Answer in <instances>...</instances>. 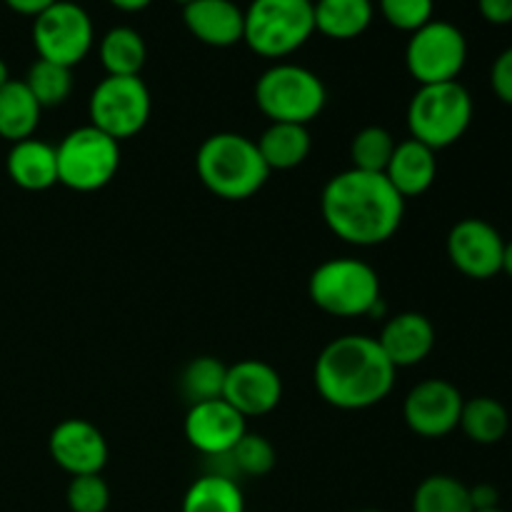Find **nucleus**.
Returning <instances> with one entry per match:
<instances>
[{
	"label": "nucleus",
	"instance_id": "a878e982",
	"mask_svg": "<svg viewBox=\"0 0 512 512\" xmlns=\"http://www.w3.org/2000/svg\"><path fill=\"white\" fill-rule=\"evenodd\" d=\"M148 48L138 30L120 25L108 30L100 40V63L108 70V75H140Z\"/></svg>",
	"mask_w": 512,
	"mask_h": 512
},
{
	"label": "nucleus",
	"instance_id": "393cba45",
	"mask_svg": "<svg viewBox=\"0 0 512 512\" xmlns=\"http://www.w3.org/2000/svg\"><path fill=\"white\" fill-rule=\"evenodd\" d=\"M180 512H245L243 490L235 478L205 473L188 488Z\"/></svg>",
	"mask_w": 512,
	"mask_h": 512
},
{
	"label": "nucleus",
	"instance_id": "7c9ffc66",
	"mask_svg": "<svg viewBox=\"0 0 512 512\" xmlns=\"http://www.w3.org/2000/svg\"><path fill=\"white\" fill-rule=\"evenodd\" d=\"M230 465H233L235 473L250 475V478H263L270 470L275 468V448L270 440H265L263 435L245 433L238 440L233 450L228 453Z\"/></svg>",
	"mask_w": 512,
	"mask_h": 512
},
{
	"label": "nucleus",
	"instance_id": "6ab92c4d",
	"mask_svg": "<svg viewBox=\"0 0 512 512\" xmlns=\"http://www.w3.org/2000/svg\"><path fill=\"white\" fill-rule=\"evenodd\" d=\"M383 175L405 200L418 198L433 188L435 175H438L435 150L413 138L403 140V143L395 145L393 158H390Z\"/></svg>",
	"mask_w": 512,
	"mask_h": 512
},
{
	"label": "nucleus",
	"instance_id": "4be33fe9",
	"mask_svg": "<svg viewBox=\"0 0 512 512\" xmlns=\"http://www.w3.org/2000/svg\"><path fill=\"white\" fill-rule=\"evenodd\" d=\"M315 30L333 40H353L370 28V0H313Z\"/></svg>",
	"mask_w": 512,
	"mask_h": 512
},
{
	"label": "nucleus",
	"instance_id": "20e7f679",
	"mask_svg": "<svg viewBox=\"0 0 512 512\" xmlns=\"http://www.w3.org/2000/svg\"><path fill=\"white\" fill-rule=\"evenodd\" d=\"M470 123H473V98L458 80L420 85L408 105L410 138L428 145L435 153L458 143L468 133Z\"/></svg>",
	"mask_w": 512,
	"mask_h": 512
},
{
	"label": "nucleus",
	"instance_id": "ea45409f",
	"mask_svg": "<svg viewBox=\"0 0 512 512\" xmlns=\"http://www.w3.org/2000/svg\"><path fill=\"white\" fill-rule=\"evenodd\" d=\"M10 83V73H8V65H5V60L0 58V88H3V85H8Z\"/></svg>",
	"mask_w": 512,
	"mask_h": 512
},
{
	"label": "nucleus",
	"instance_id": "37998d69",
	"mask_svg": "<svg viewBox=\"0 0 512 512\" xmlns=\"http://www.w3.org/2000/svg\"><path fill=\"white\" fill-rule=\"evenodd\" d=\"M180 3H183V5H185V3H190V0H180Z\"/></svg>",
	"mask_w": 512,
	"mask_h": 512
},
{
	"label": "nucleus",
	"instance_id": "2f4dec72",
	"mask_svg": "<svg viewBox=\"0 0 512 512\" xmlns=\"http://www.w3.org/2000/svg\"><path fill=\"white\" fill-rule=\"evenodd\" d=\"M68 500L70 512H105L110 505V488L100 473L95 475H75L68 485Z\"/></svg>",
	"mask_w": 512,
	"mask_h": 512
},
{
	"label": "nucleus",
	"instance_id": "f8f14e48",
	"mask_svg": "<svg viewBox=\"0 0 512 512\" xmlns=\"http://www.w3.org/2000/svg\"><path fill=\"white\" fill-rule=\"evenodd\" d=\"M463 395L448 380H423L408 393L403 403L405 425L420 438H445L460 425Z\"/></svg>",
	"mask_w": 512,
	"mask_h": 512
},
{
	"label": "nucleus",
	"instance_id": "473e14b6",
	"mask_svg": "<svg viewBox=\"0 0 512 512\" xmlns=\"http://www.w3.org/2000/svg\"><path fill=\"white\" fill-rule=\"evenodd\" d=\"M380 13L393 28L415 33L433 20V0H380Z\"/></svg>",
	"mask_w": 512,
	"mask_h": 512
},
{
	"label": "nucleus",
	"instance_id": "a19ab883",
	"mask_svg": "<svg viewBox=\"0 0 512 512\" xmlns=\"http://www.w3.org/2000/svg\"><path fill=\"white\" fill-rule=\"evenodd\" d=\"M475 512H505L503 508H490V510H475Z\"/></svg>",
	"mask_w": 512,
	"mask_h": 512
},
{
	"label": "nucleus",
	"instance_id": "f03ea898",
	"mask_svg": "<svg viewBox=\"0 0 512 512\" xmlns=\"http://www.w3.org/2000/svg\"><path fill=\"white\" fill-rule=\"evenodd\" d=\"M395 373L378 340L343 335L323 348L315 360V388L320 398L340 410H365L383 403L395 385Z\"/></svg>",
	"mask_w": 512,
	"mask_h": 512
},
{
	"label": "nucleus",
	"instance_id": "c9c22d12",
	"mask_svg": "<svg viewBox=\"0 0 512 512\" xmlns=\"http://www.w3.org/2000/svg\"><path fill=\"white\" fill-rule=\"evenodd\" d=\"M470 503H473V510H490L500 508V493L495 485L480 483L475 488H470Z\"/></svg>",
	"mask_w": 512,
	"mask_h": 512
},
{
	"label": "nucleus",
	"instance_id": "79ce46f5",
	"mask_svg": "<svg viewBox=\"0 0 512 512\" xmlns=\"http://www.w3.org/2000/svg\"><path fill=\"white\" fill-rule=\"evenodd\" d=\"M363 512H383V510H363Z\"/></svg>",
	"mask_w": 512,
	"mask_h": 512
},
{
	"label": "nucleus",
	"instance_id": "f704fd0d",
	"mask_svg": "<svg viewBox=\"0 0 512 512\" xmlns=\"http://www.w3.org/2000/svg\"><path fill=\"white\" fill-rule=\"evenodd\" d=\"M478 10L493 25L512 23V0H478Z\"/></svg>",
	"mask_w": 512,
	"mask_h": 512
},
{
	"label": "nucleus",
	"instance_id": "423d86ee",
	"mask_svg": "<svg viewBox=\"0 0 512 512\" xmlns=\"http://www.w3.org/2000/svg\"><path fill=\"white\" fill-rule=\"evenodd\" d=\"M313 33V0H253L245 10L243 40L263 58H285Z\"/></svg>",
	"mask_w": 512,
	"mask_h": 512
},
{
	"label": "nucleus",
	"instance_id": "f3484780",
	"mask_svg": "<svg viewBox=\"0 0 512 512\" xmlns=\"http://www.w3.org/2000/svg\"><path fill=\"white\" fill-rule=\"evenodd\" d=\"M378 340L385 358L393 363V368H413L420 365L435 348V328L423 313H398L383 325V333Z\"/></svg>",
	"mask_w": 512,
	"mask_h": 512
},
{
	"label": "nucleus",
	"instance_id": "58836bf2",
	"mask_svg": "<svg viewBox=\"0 0 512 512\" xmlns=\"http://www.w3.org/2000/svg\"><path fill=\"white\" fill-rule=\"evenodd\" d=\"M503 273H508L512 278V240L505 243V253H503Z\"/></svg>",
	"mask_w": 512,
	"mask_h": 512
},
{
	"label": "nucleus",
	"instance_id": "6e6552de",
	"mask_svg": "<svg viewBox=\"0 0 512 512\" xmlns=\"http://www.w3.org/2000/svg\"><path fill=\"white\" fill-rule=\"evenodd\" d=\"M58 183L75 193L105 188L120 168V143L93 125L75 128L55 148Z\"/></svg>",
	"mask_w": 512,
	"mask_h": 512
},
{
	"label": "nucleus",
	"instance_id": "bb28decb",
	"mask_svg": "<svg viewBox=\"0 0 512 512\" xmlns=\"http://www.w3.org/2000/svg\"><path fill=\"white\" fill-rule=\"evenodd\" d=\"M413 512H475L470 488L453 475H430L413 495Z\"/></svg>",
	"mask_w": 512,
	"mask_h": 512
},
{
	"label": "nucleus",
	"instance_id": "9d476101",
	"mask_svg": "<svg viewBox=\"0 0 512 512\" xmlns=\"http://www.w3.org/2000/svg\"><path fill=\"white\" fill-rule=\"evenodd\" d=\"M468 60V40L463 30L445 20H430L415 30L405 48L408 73L420 85L453 83Z\"/></svg>",
	"mask_w": 512,
	"mask_h": 512
},
{
	"label": "nucleus",
	"instance_id": "f257e3e1",
	"mask_svg": "<svg viewBox=\"0 0 512 512\" xmlns=\"http://www.w3.org/2000/svg\"><path fill=\"white\" fill-rule=\"evenodd\" d=\"M320 210L335 238L358 248H373L398 233L405 198L383 173L350 168L328 180L320 195Z\"/></svg>",
	"mask_w": 512,
	"mask_h": 512
},
{
	"label": "nucleus",
	"instance_id": "5701e85b",
	"mask_svg": "<svg viewBox=\"0 0 512 512\" xmlns=\"http://www.w3.org/2000/svg\"><path fill=\"white\" fill-rule=\"evenodd\" d=\"M40 113L43 108L23 80H10L8 85L0 88V138L10 140V143L33 138L40 123Z\"/></svg>",
	"mask_w": 512,
	"mask_h": 512
},
{
	"label": "nucleus",
	"instance_id": "412c9836",
	"mask_svg": "<svg viewBox=\"0 0 512 512\" xmlns=\"http://www.w3.org/2000/svg\"><path fill=\"white\" fill-rule=\"evenodd\" d=\"M255 143H258V150L270 173L298 168L305 163L310 148H313L308 125L295 123H270V128Z\"/></svg>",
	"mask_w": 512,
	"mask_h": 512
},
{
	"label": "nucleus",
	"instance_id": "7ed1b4c3",
	"mask_svg": "<svg viewBox=\"0 0 512 512\" xmlns=\"http://www.w3.org/2000/svg\"><path fill=\"white\" fill-rule=\"evenodd\" d=\"M195 170L205 188L223 200L253 198L270 175L258 143L240 133L205 138L195 155Z\"/></svg>",
	"mask_w": 512,
	"mask_h": 512
},
{
	"label": "nucleus",
	"instance_id": "cd10ccee",
	"mask_svg": "<svg viewBox=\"0 0 512 512\" xmlns=\"http://www.w3.org/2000/svg\"><path fill=\"white\" fill-rule=\"evenodd\" d=\"M225 375H228V365L220 363L218 358H210V355L195 358L185 365L180 375V393L190 405L218 400L223 398Z\"/></svg>",
	"mask_w": 512,
	"mask_h": 512
},
{
	"label": "nucleus",
	"instance_id": "0eeeda50",
	"mask_svg": "<svg viewBox=\"0 0 512 512\" xmlns=\"http://www.w3.org/2000/svg\"><path fill=\"white\" fill-rule=\"evenodd\" d=\"M325 100L323 80L303 65H273L255 83V103L270 123H313L323 113Z\"/></svg>",
	"mask_w": 512,
	"mask_h": 512
},
{
	"label": "nucleus",
	"instance_id": "2eb2a0df",
	"mask_svg": "<svg viewBox=\"0 0 512 512\" xmlns=\"http://www.w3.org/2000/svg\"><path fill=\"white\" fill-rule=\"evenodd\" d=\"M245 433V418L223 398L190 405L185 415V438L205 458L228 455Z\"/></svg>",
	"mask_w": 512,
	"mask_h": 512
},
{
	"label": "nucleus",
	"instance_id": "9b49d317",
	"mask_svg": "<svg viewBox=\"0 0 512 512\" xmlns=\"http://www.w3.org/2000/svg\"><path fill=\"white\" fill-rule=\"evenodd\" d=\"M33 43L40 60L73 68L93 48V20L75 0H58L35 18Z\"/></svg>",
	"mask_w": 512,
	"mask_h": 512
},
{
	"label": "nucleus",
	"instance_id": "72a5a7b5",
	"mask_svg": "<svg viewBox=\"0 0 512 512\" xmlns=\"http://www.w3.org/2000/svg\"><path fill=\"white\" fill-rule=\"evenodd\" d=\"M490 85L498 100L512 105V48H505L490 68Z\"/></svg>",
	"mask_w": 512,
	"mask_h": 512
},
{
	"label": "nucleus",
	"instance_id": "ddd939ff",
	"mask_svg": "<svg viewBox=\"0 0 512 512\" xmlns=\"http://www.w3.org/2000/svg\"><path fill=\"white\" fill-rule=\"evenodd\" d=\"M503 235L488 220L465 218L448 233V258L473 280H490L503 273Z\"/></svg>",
	"mask_w": 512,
	"mask_h": 512
},
{
	"label": "nucleus",
	"instance_id": "1a4fd4ad",
	"mask_svg": "<svg viewBox=\"0 0 512 512\" xmlns=\"http://www.w3.org/2000/svg\"><path fill=\"white\" fill-rule=\"evenodd\" d=\"M153 110L148 85L140 75H108L90 93V125L113 140L135 138Z\"/></svg>",
	"mask_w": 512,
	"mask_h": 512
},
{
	"label": "nucleus",
	"instance_id": "e433bc0d",
	"mask_svg": "<svg viewBox=\"0 0 512 512\" xmlns=\"http://www.w3.org/2000/svg\"><path fill=\"white\" fill-rule=\"evenodd\" d=\"M53 3H58V0H5V5H8L10 10H15V13L20 15H30V18H38V15L45 13Z\"/></svg>",
	"mask_w": 512,
	"mask_h": 512
},
{
	"label": "nucleus",
	"instance_id": "c756f323",
	"mask_svg": "<svg viewBox=\"0 0 512 512\" xmlns=\"http://www.w3.org/2000/svg\"><path fill=\"white\" fill-rule=\"evenodd\" d=\"M393 135L380 125H368L360 130L350 143V160H353L355 170H365V173H385L390 158L395 150Z\"/></svg>",
	"mask_w": 512,
	"mask_h": 512
},
{
	"label": "nucleus",
	"instance_id": "39448f33",
	"mask_svg": "<svg viewBox=\"0 0 512 512\" xmlns=\"http://www.w3.org/2000/svg\"><path fill=\"white\" fill-rule=\"evenodd\" d=\"M308 295L323 313L335 318L373 315L383 300L375 268L355 258H333L320 263L308 280Z\"/></svg>",
	"mask_w": 512,
	"mask_h": 512
},
{
	"label": "nucleus",
	"instance_id": "dca6fc26",
	"mask_svg": "<svg viewBox=\"0 0 512 512\" xmlns=\"http://www.w3.org/2000/svg\"><path fill=\"white\" fill-rule=\"evenodd\" d=\"M48 448L50 458L73 478L100 473L108 463V443L103 433L83 418H68L55 425Z\"/></svg>",
	"mask_w": 512,
	"mask_h": 512
},
{
	"label": "nucleus",
	"instance_id": "a211bd4d",
	"mask_svg": "<svg viewBox=\"0 0 512 512\" xmlns=\"http://www.w3.org/2000/svg\"><path fill=\"white\" fill-rule=\"evenodd\" d=\"M183 20L190 35L213 48H228L243 40L245 10L233 0H190L183 5Z\"/></svg>",
	"mask_w": 512,
	"mask_h": 512
},
{
	"label": "nucleus",
	"instance_id": "c85d7f7f",
	"mask_svg": "<svg viewBox=\"0 0 512 512\" xmlns=\"http://www.w3.org/2000/svg\"><path fill=\"white\" fill-rule=\"evenodd\" d=\"M70 70L73 68L38 58L30 65L23 83L28 85V90L38 100L40 108H55V105H63L70 98V93H73V73Z\"/></svg>",
	"mask_w": 512,
	"mask_h": 512
},
{
	"label": "nucleus",
	"instance_id": "aec40b11",
	"mask_svg": "<svg viewBox=\"0 0 512 512\" xmlns=\"http://www.w3.org/2000/svg\"><path fill=\"white\" fill-rule=\"evenodd\" d=\"M8 175L18 188L23 190H48L58 183V158H55L53 145L43 140H20L10 148Z\"/></svg>",
	"mask_w": 512,
	"mask_h": 512
},
{
	"label": "nucleus",
	"instance_id": "4468645a",
	"mask_svg": "<svg viewBox=\"0 0 512 512\" xmlns=\"http://www.w3.org/2000/svg\"><path fill=\"white\" fill-rule=\"evenodd\" d=\"M283 398V380L273 365L263 360H240L225 375L223 400H228L245 420L273 413Z\"/></svg>",
	"mask_w": 512,
	"mask_h": 512
},
{
	"label": "nucleus",
	"instance_id": "4c0bfd02",
	"mask_svg": "<svg viewBox=\"0 0 512 512\" xmlns=\"http://www.w3.org/2000/svg\"><path fill=\"white\" fill-rule=\"evenodd\" d=\"M110 3H113L115 8L125 10V13H138V10L148 8V5L153 3V0H110Z\"/></svg>",
	"mask_w": 512,
	"mask_h": 512
},
{
	"label": "nucleus",
	"instance_id": "b1692460",
	"mask_svg": "<svg viewBox=\"0 0 512 512\" xmlns=\"http://www.w3.org/2000/svg\"><path fill=\"white\" fill-rule=\"evenodd\" d=\"M463 433L478 445H495L508 435L510 430V413L500 400L478 395L463 403L460 413V425Z\"/></svg>",
	"mask_w": 512,
	"mask_h": 512
}]
</instances>
